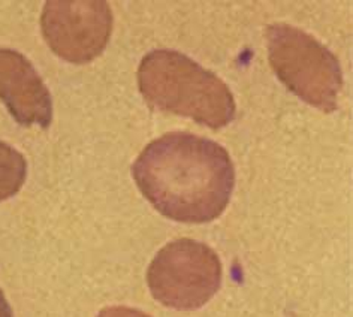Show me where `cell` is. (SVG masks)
I'll list each match as a JSON object with an SVG mask.
<instances>
[{
  "instance_id": "5",
  "label": "cell",
  "mask_w": 353,
  "mask_h": 317,
  "mask_svg": "<svg viewBox=\"0 0 353 317\" xmlns=\"http://www.w3.org/2000/svg\"><path fill=\"white\" fill-rule=\"evenodd\" d=\"M41 29L54 54L83 65L107 48L112 11L105 0H50L43 5Z\"/></svg>"
},
{
  "instance_id": "1",
  "label": "cell",
  "mask_w": 353,
  "mask_h": 317,
  "mask_svg": "<svg viewBox=\"0 0 353 317\" xmlns=\"http://www.w3.org/2000/svg\"><path fill=\"white\" fill-rule=\"evenodd\" d=\"M132 175L150 204L180 223L213 222L226 209L235 186L228 150L186 132L152 141L132 165Z\"/></svg>"
},
{
  "instance_id": "2",
  "label": "cell",
  "mask_w": 353,
  "mask_h": 317,
  "mask_svg": "<svg viewBox=\"0 0 353 317\" xmlns=\"http://www.w3.org/2000/svg\"><path fill=\"white\" fill-rule=\"evenodd\" d=\"M138 87L150 107L222 129L235 119L231 89L211 70L175 50L150 51L141 60Z\"/></svg>"
},
{
  "instance_id": "4",
  "label": "cell",
  "mask_w": 353,
  "mask_h": 317,
  "mask_svg": "<svg viewBox=\"0 0 353 317\" xmlns=\"http://www.w3.org/2000/svg\"><path fill=\"white\" fill-rule=\"evenodd\" d=\"M223 267L210 245L180 238L157 252L147 269V285L156 301L192 311L204 307L222 286Z\"/></svg>"
},
{
  "instance_id": "3",
  "label": "cell",
  "mask_w": 353,
  "mask_h": 317,
  "mask_svg": "<svg viewBox=\"0 0 353 317\" xmlns=\"http://www.w3.org/2000/svg\"><path fill=\"white\" fill-rule=\"evenodd\" d=\"M268 61L288 89L312 107L334 112L343 89L339 59L310 33L286 23L267 28Z\"/></svg>"
},
{
  "instance_id": "7",
  "label": "cell",
  "mask_w": 353,
  "mask_h": 317,
  "mask_svg": "<svg viewBox=\"0 0 353 317\" xmlns=\"http://www.w3.org/2000/svg\"><path fill=\"white\" fill-rule=\"evenodd\" d=\"M28 177V162L24 156L0 141V202L12 198L20 192Z\"/></svg>"
},
{
  "instance_id": "6",
  "label": "cell",
  "mask_w": 353,
  "mask_h": 317,
  "mask_svg": "<svg viewBox=\"0 0 353 317\" xmlns=\"http://www.w3.org/2000/svg\"><path fill=\"white\" fill-rule=\"evenodd\" d=\"M0 101L21 126L47 129L52 121V99L46 83L28 57L0 48Z\"/></svg>"
},
{
  "instance_id": "8",
  "label": "cell",
  "mask_w": 353,
  "mask_h": 317,
  "mask_svg": "<svg viewBox=\"0 0 353 317\" xmlns=\"http://www.w3.org/2000/svg\"><path fill=\"white\" fill-rule=\"evenodd\" d=\"M98 317H152V316L132 307L112 305V307H105L103 310L99 311Z\"/></svg>"
},
{
  "instance_id": "9",
  "label": "cell",
  "mask_w": 353,
  "mask_h": 317,
  "mask_svg": "<svg viewBox=\"0 0 353 317\" xmlns=\"http://www.w3.org/2000/svg\"><path fill=\"white\" fill-rule=\"evenodd\" d=\"M0 317H14L12 308L10 303H8V299L5 298L2 289H0Z\"/></svg>"
}]
</instances>
